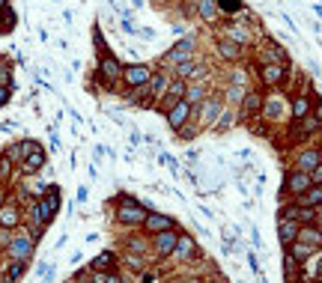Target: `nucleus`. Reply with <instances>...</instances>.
<instances>
[{
    "label": "nucleus",
    "mask_w": 322,
    "mask_h": 283,
    "mask_svg": "<svg viewBox=\"0 0 322 283\" xmlns=\"http://www.w3.org/2000/svg\"><path fill=\"white\" fill-rule=\"evenodd\" d=\"M295 203H298V206H307V209H316L322 203V185H310L307 191L295 194Z\"/></svg>",
    "instance_id": "12"
},
{
    "label": "nucleus",
    "mask_w": 322,
    "mask_h": 283,
    "mask_svg": "<svg viewBox=\"0 0 322 283\" xmlns=\"http://www.w3.org/2000/svg\"><path fill=\"white\" fill-rule=\"evenodd\" d=\"M307 188H310V173H307V170H298V167H295V170H290L284 191L295 197V194H301V191H307Z\"/></svg>",
    "instance_id": "5"
},
{
    "label": "nucleus",
    "mask_w": 322,
    "mask_h": 283,
    "mask_svg": "<svg viewBox=\"0 0 322 283\" xmlns=\"http://www.w3.org/2000/svg\"><path fill=\"white\" fill-rule=\"evenodd\" d=\"M212 283H221V280H212Z\"/></svg>",
    "instance_id": "37"
},
{
    "label": "nucleus",
    "mask_w": 322,
    "mask_h": 283,
    "mask_svg": "<svg viewBox=\"0 0 322 283\" xmlns=\"http://www.w3.org/2000/svg\"><path fill=\"white\" fill-rule=\"evenodd\" d=\"M262 110V95L259 93H245L242 95V120H251L254 114Z\"/></svg>",
    "instance_id": "13"
},
{
    "label": "nucleus",
    "mask_w": 322,
    "mask_h": 283,
    "mask_svg": "<svg viewBox=\"0 0 322 283\" xmlns=\"http://www.w3.org/2000/svg\"><path fill=\"white\" fill-rule=\"evenodd\" d=\"M57 206H60V191H57V188H48L45 200H42V203H36V209H33V218H36V223L51 220V215L57 212Z\"/></svg>",
    "instance_id": "1"
},
{
    "label": "nucleus",
    "mask_w": 322,
    "mask_h": 283,
    "mask_svg": "<svg viewBox=\"0 0 322 283\" xmlns=\"http://www.w3.org/2000/svg\"><path fill=\"white\" fill-rule=\"evenodd\" d=\"M262 114H265L269 120L281 117V98H262Z\"/></svg>",
    "instance_id": "24"
},
{
    "label": "nucleus",
    "mask_w": 322,
    "mask_h": 283,
    "mask_svg": "<svg viewBox=\"0 0 322 283\" xmlns=\"http://www.w3.org/2000/svg\"><path fill=\"white\" fill-rule=\"evenodd\" d=\"M218 51H221V57H227V60H239L242 57V45L233 42V39H218Z\"/></svg>",
    "instance_id": "16"
},
{
    "label": "nucleus",
    "mask_w": 322,
    "mask_h": 283,
    "mask_svg": "<svg viewBox=\"0 0 322 283\" xmlns=\"http://www.w3.org/2000/svg\"><path fill=\"white\" fill-rule=\"evenodd\" d=\"M197 9H200V15H203L206 21H212V18L218 15V3H215V0H200Z\"/></svg>",
    "instance_id": "25"
},
{
    "label": "nucleus",
    "mask_w": 322,
    "mask_h": 283,
    "mask_svg": "<svg viewBox=\"0 0 322 283\" xmlns=\"http://www.w3.org/2000/svg\"><path fill=\"white\" fill-rule=\"evenodd\" d=\"M0 84H3V87H9V84H12V78H9V69H0Z\"/></svg>",
    "instance_id": "34"
},
{
    "label": "nucleus",
    "mask_w": 322,
    "mask_h": 283,
    "mask_svg": "<svg viewBox=\"0 0 322 283\" xmlns=\"http://www.w3.org/2000/svg\"><path fill=\"white\" fill-rule=\"evenodd\" d=\"M30 242H27V239H18V242H12V245H9V253H12V256H27V253H30Z\"/></svg>",
    "instance_id": "26"
},
{
    "label": "nucleus",
    "mask_w": 322,
    "mask_h": 283,
    "mask_svg": "<svg viewBox=\"0 0 322 283\" xmlns=\"http://www.w3.org/2000/svg\"><path fill=\"white\" fill-rule=\"evenodd\" d=\"M173 251H176V253H182V256H188V253L194 251L191 239H188V236H182V239H179V242H176V248H173Z\"/></svg>",
    "instance_id": "29"
},
{
    "label": "nucleus",
    "mask_w": 322,
    "mask_h": 283,
    "mask_svg": "<svg viewBox=\"0 0 322 283\" xmlns=\"http://www.w3.org/2000/svg\"><path fill=\"white\" fill-rule=\"evenodd\" d=\"M307 271H310V274H316V277H322V256L316 259V262H313V265L307 262Z\"/></svg>",
    "instance_id": "32"
},
{
    "label": "nucleus",
    "mask_w": 322,
    "mask_h": 283,
    "mask_svg": "<svg viewBox=\"0 0 322 283\" xmlns=\"http://www.w3.org/2000/svg\"><path fill=\"white\" fill-rule=\"evenodd\" d=\"M6 101H9V87H3V84H0V107H3Z\"/></svg>",
    "instance_id": "35"
},
{
    "label": "nucleus",
    "mask_w": 322,
    "mask_h": 283,
    "mask_svg": "<svg viewBox=\"0 0 322 283\" xmlns=\"http://www.w3.org/2000/svg\"><path fill=\"white\" fill-rule=\"evenodd\" d=\"M278 236H281V242L290 248L292 242H295V236H298V223H295V220L281 218V223H278Z\"/></svg>",
    "instance_id": "14"
},
{
    "label": "nucleus",
    "mask_w": 322,
    "mask_h": 283,
    "mask_svg": "<svg viewBox=\"0 0 322 283\" xmlns=\"http://www.w3.org/2000/svg\"><path fill=\"white\" fill-rule=\"evenodd\" d=\"M21 274H24V262L18 259V262H12V265H9V274H6V277H9V280H15V277H21Z\"/></svg>",
    "instance_id": "30"
},
{
    "label": "nucleus",
    "mask_w": 322,
    "mask_h": 283,
    "mask_svg": "<svg viewBox=\"0 0 322 283\" xmlns=\"http://www.w3.org/2000/svg\"><path fill=\"white\" fill-rule=\"evenodd\" d=\"M298 242H304V245H310L313 251H319L322 248V230L316 223H304L301 230H298V236H295Z\"/></svg>",
    "instance_id": "10"
},
{
    "label": "nucleus",
    "mask_w": 322,
    "mask_h": 283,
    "mask_svg": "<svg viewBox=\"0 0 322 283\" xmlns=\"http://www.w3.org/2000/svg\"><path fill=\"white\" fill-rule=\"evenodd\" d=\"M319 161H322V149H319V146H307V149H301V152H298L295 167H298V170H313Z\"/></svg>",
    "instance_id": "9"
},
{
    "label": "nucleus",
    "mask_w": 322,
    "mask_h": 283,
    "mask_svg": "<svg viewBox=\"0 0 322 283\" xmlns=\"http://www.w3.org/2000/svg\"><path fill=\"white\" fill-rule=\"evenodd\" d=\"M18 223V209L15 206H3L0 209V227H15Z\"/></svg>",
    "instance_id": "21"
},
{
    "label": "nucleus",
    "mask_w": 322,
    "mask_h": 283,
    "mask_svg": "<svg viewBox=\"0 0 322 283\" xmlns=\"http://www.w3.org/2000/svg\"><path fill=\"white\" fill-rule=\"evenodd\" d=\"M218 3V12L224 15H239L242 12V0H215Z\"/></svg>",
    "instance_id": "23"
},
{
    "label": "nucleus",
    "mask_w": 322,
    "mask_h": 283,
    "mask_svg": "<svg viewBox=\"0 0 322 283\" xmlns=\"http://www.w3.org/2000/svg\"><path fill=\"white\" fill-rule=\"evenodd\" d=\"M0 176H9V158H0Z\"/></svg>",
    "instance_id": "36"
},
{
    "label": "nucleus",
    "mask_w": 322,
    "mask_h": 283,
    "mask_svg": "<svg viewBox=\"0 0 322 283\" xmlns=\"http://www.w3.org/2000/svg\"><path fill=\"white\" fill-rule=\"evenodd\" d=\"M98 75H101L104 84H117V81L123 78V66L117 63L114 57H101V60H98Z\"/></svg>",
    "instance_id": "6"
},
{
    "label": "nucleus",
    "mask_w": 322,
    "mask_h": 283,
    "mask_svg": "<svg viewBox=\"0 0 322 283\" xmlns=\"http://www.w3.org/2000/svg\"><path fill=\"white\" fill-rule=\"evenodd\" d=\"M149 78H152V69H149V66H140V63H137V66L123 69V81H126L129 87H134V90H137V87H143Z\"/></svg>",
    "instance_id": "4"
},
{
    "label": "nucleus",
    "mask_w": 322,
    "mask_h": 283,
    "mask_svg": "<svg viewBox=\"0 0 322 283\" xmlns=\"http://www.w3.org/2000/svg\"><path fill=\"white\" fill-rule=\"evenodd\" d=\"M120 220L123 223H143L146 220V212H143V206L140 203H134L131 197H123V203H120Z\"/></svg>",
    "instance_id": "2"
},
{
    "label": "nucleus",
    "mask_w": 322,
    "mask_h": 283,
    "mask_svg": "<svg viewBox=\"0 0 322 283\" xmlns=\"http://www.w3.org/2000/svg\"><path fill=\"white\" fill-rule=\"evenodd\" d=\"M259 60H262V63H287V51H284L278 42L265 39V42H262V51H259Z\"/></svg>",
    "instance_id": "8"
},
{
    "label": "nucleus",
    "mask_w": 322,
    "mask_h": 283,
    "mask_svg": "<svg viewBox=\"0 0 322 283\" xmlns=\"http://www.w3.org/2000/svg\"><path fill=\"white\" fill-rule=\"evenodd\" d=\"M146 230L149 233H164V230H173V220L170 218H161V215H146Z\"/></svg>",
    "instance_id": "19"
},
{
    "label": "nucleus",
    "mask_w": 322,
    "mask_h": 283,
    "mask_svg": "<svg viewBox=\"0 0 322 283\" xmlns=\"http://www.w3.org/2000/svg\"><path fill=\"white\" fill-rule=\"evenodd\" d=\"M307 173H310V185H322V161L313 170H307Z\"/></svg>",
    "instance_id": "31"
},
{
    "label": "nucleus",
    "mask_w": 322,
    "mask_h": 283,
    "mask_svg": "<svg viewBox=\"0 0 322 283\" xmlns=\"http://www.w3.org/2000/svg\"><path fill=\"white\" fill-rule=\"evenodd\" d=\"M42 164H45V152H42L39 146H33L30 152H27V158H24V170H27V173H36Z\"/></svg>",
    "instance_id": "18"
},
{
    "label": "nucleus",
    "mask_w": 322,
    "mask_h": 283,
    "mask_svg": "<svg viewBox=\"0 0 322 283\" xmlns=\"http://www.w3.org/2000/svg\"><path fill=\"white\" fill-rule=\"evenodd\" d=\"M191 51H194V39H182V42H179V45H176L167 57H164V63H173V66L185 63V60H191Z\"/></svg>",
    "instance_id": "11"
},
{
    "label": "nucleus",
    "mask_w": 322,
    "mask_h": 283,
    "mask_svg": "<svg viewBox=\"0 0 322 283\" xmlns=\"http://www.w3.org/2000/svg\"><path fill=\"white\" fill-rule=\"evenodd\" d=\"M227 126H233V114H221V120H218V131H224Z\"/></svg>",
    "instance_id": "33"
},
{
    "label": "nucleus",
    "mask_w": 322,
    "mask_h": 283,
    "mask_svg": "<svg viewBox=\"0 0 322 283\" xmlns=\"http://www.w3.org/2000/svg\"><path fill=\"white\" fill-rule=\"evenodd\" d=\"M176 242H179V236H176V233H170V230H164V233H158L155 248H158V253L164 256V253H170L173 248H176Z\"/></svg>",
    "instance_id": "17"
},
{
    "label": "nucleus",
    "mask_w": 322,
    "mask_h": 283,
    "mask_svg": "<svg viewBox=\"0 0 322 283\" xmlns=\"http://www.w3.org/2000/svg\"><path fill=\"white\" fill-rule=\"evenodd\" d=\"M206 98V90H203V84H194V87H185V101L188 104H197V101H203Z\"/></svg>",
    "instance_id": "22"
},
{
    "label": "nucleus",
    "mask_w": 322,
    "mask_h": 283,
    "mask_svg": "<svg viewBox=\"0 0 322 283\" xmlns=\"http://www.w3.org/2000/svg\"><path fill=\"white\" fill-rule=\"evenodd\" d=\"M310 104H313V101H310L307 95H295V101H292V117H295V120L307 117V114H310Z\"/></svg>",
    "instance_id": "20"
},
{
    "label": "nucleus",
    "mask_w": 322,
    "mask_h": 283,
    "mask_svg": "<svg viewBox=\"0 0 322 283\" xmlns=\"http://www.w3.org/2000/svg\"><path fill=\"white\" fill-rule=\"evenodd\" d=\"M111 265H114V253H101V256L93 259V268H96V271H104V268H111Z\"/></svg>",
    "instance_id": "27"
},
{
    "label": "nucleus",
    "mask_w": 322,
    "mask_h": 283,
    "mask_svg": "<svg viewBox=\"0 0 322 283\" xmlns=\"http://www.w3.org/2000/svg\"><path fill=\"white\" fill-rule=\"evenodd\" d=\"M188 117H191V104L185 101V95L167 110V123H170V128H176V131H182V126L188 123Z\"/></svg>",
    "instance_id": "3"
},
{
    "label": "nucleus",
    "mask_w": 322,
    "mask_h": 283,
    "mask_svg": "<svg viewBox=\"0 0 322 283\" xmlns=\"http://www.w3.org/2000/svg\"><path fill=\"white\" fill-rule=\"evenodd\" d=\"M167 84H170V78H167V75H152V78L146 81L149 98H161V95L167 93Z\"/></svg>",
    "instance_id": "15"
},
{
    "label": "nucleus",
    "mask_w": 322,
    "mask_h": 283,
    "mask_svg": "<svg viewBox=\"0 0 322 283\" xmlns=\"http://www.w3.org/2000/svg\"><path fill=\"white\" fill-rule=\"evenodd\" d=\"M218 110H221V98H212L209 101V110H203V123H212Z\"/></svg>",
    "instance_id": "28"
},
{
    "label": "nucleus",
    "mask_w": 322,
    "mask_h": 283,
    "mask_svg": "<svg viewBox=\"0 0 322 283\" xmlns=\"http://www.w3.org/2000/svg\"><path fill=\"white\" fill-rule=\"evenodd\" d=\"M284 75H287V66L284 63H262V72H259V78H262L265 87L284 84Z\"/></svg>",
    "instance_id": "7"
}]
</instances>
